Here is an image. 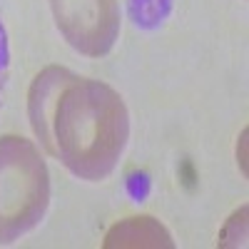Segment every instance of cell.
I'll return each mask as SVG.
<instances>
[{
    "label": "cell",
    "mask_w": 249,
    "mask_h": 249,
    "mask_svg": "<svg viewBox=\"0 0 249 249\" xmlns=\"http://www.w3.org/2000/svg\"><path fill=\"white\" fill-rule=\"evenodd\" d=\"M55 25L80 55L102 57L120 35L117 0H50Z\"/></svg>",
    "instance_id": "3957f363"
},
{
    "label": "cell",
    "mask_w": 249,
    "mask_h": 249,
    "mask_svg": "<svg viewBox=\"0 0 249 249\" xmlns=\"http://www.w3.org/2000/svg\"><path fill=\"white\" fill-rule=\"evenodd\" d=\"M8 72H10V50H8L5 28H3V23H0V95H3V90H5Z\"/></svg>",
    "instance_id": "5b68a950"
},
{
    "label": "cell",
    "mask_w": 249,
    "mask_h": 249,
    "mask_svg": "<svg viewBox=\"0 0 249 249\" xmlns=\"http://www.w3.org/2000/svg\"><path fill=\"white\" fill-rule=\"evenodd\" d=\"M172 237L152 217H130L115 224L105 237V247H172Z\"/></svg>",
    "instance_id": "277c9868"
},
{
    "label": "cell",
    "mask_w": 249,
    "mask_h": 249,
    "mask_svg": "<svg viewBox=\"0 0 249 249\" xmlns=\"http://www.w3.org/2000/svg\"><path fill=\"white\" fill-rule=\"evenodd\" d=\"M28 117L48 155L88 182L110 177L130 140V115L120 92L57 65L35 75Z\"/></svg>",
    "instance_id": "6da1fadb"
},
{
    "label": "cell",
    "mask_w": 249,
    "mask_h": 249,
    "mask_svg": "<svg viewBox=\"0 0 249 249\" xmlns=\"http://www.w3.org/2000/svg\"><path fill=\"white\" fill-rule=\"evenodd\" d=\"M50 204L48 164L20 135L0 137V244H10L43 222Z\"/></svg>",
    "instance_id": "7a4b0ae2"
}]
</instances>
